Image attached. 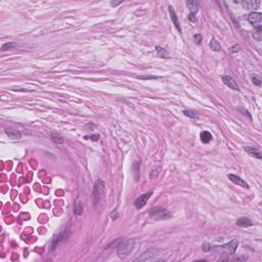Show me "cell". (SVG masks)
<instances>
[{
    "label": "cell",
    "mask_w": 262,
    "mask_h": 262,
    "mask_svg": "<svg viewBox=\"0 0 262 262\" xmlns=\"http://www.w3.org/2000/svg\"><path fill=\"white\" fill-rule=\"evenodd\" d=\"M135 241L133 239H127L122 241L121 243L118 244L117 247V253L120 257H125V256L129 255L132 252L133 248H134Z\"/></svg>",
    "instance_id": "1"
},
{
    "label": "cell",
    "mask_w": 262,
    "mask_h": 262,
    "mask_svg": "<svg viewBox=\"0 0 262 262\" xmlns=\"http://www.w3.org/2000/svg\"><path fill=\"white\" fill-rule=\"evenodd\" d=\"M105 182H103L102 179H98L95 184L93 187V191H92V201L94 205H97L100 200H102V197L105 194Z\"/></svg>",
    "instance_id": "2"
},
{
    "label": "cell",
    "mask_w": 262,
    "mask_h": 262,
    "mask_svg": "<svg viewBox=\"0 0 262 262\" xmlns=\"http://www.w3.org/2000/svg\"><path fill=\"white\" fill-rule=\"evenodd\" d=\"M148 214L152 218L156 219V220H165V219H169L172 217V214L168 210L161 208V207H156V208H152L148 211Z\"/></svg>",
    "instance_id": "3"
},
{
    "label": "cell",
    "mask_w": 262,
    "mask_h": 262,
    "mask_svg": "<svg viewBox=\"0 0 262 262\" xmlns=\"http://www.w3.org/2000/svg\"><path fill=\"white\" fill-rule=\"evenodd\" d=\"M69 234H70L69 229H65V230H63L62 233H60L57 236L54 237L52 239V241H51L50 245H49V251H53V250L56 249L60 243H63L64 241H66L67 237H69Z\"/></svg>",
    "instance_id": "4"
},
{
    "label": "cell",
    "mask_w": 262,
    "mask_h": 262,
    "mask_svg": "<svg viewBox=\"0 0 262 262\" xmlns=\"http://www.w3.org/2000/svg\"><path fill=\"white\" fill-rule=\"evenodd\" d=\"M248 21L256 30L261 29L262 14L260 13H256V11H252V13H250V14L248 16Z\"/></svg>",
    "instance_id": "5"
},
{
    "label": "cell",
    "mask_w": 262,
    "mask_h": 262,
    "mask_svg": "<svg viewBox=\"0 0 262 262\" xmlns=\"http://www.w3.org/2000/svg\"><path fill=\"white\" fill-rule=\"evenodd\" d=\"M152 251H153V249H150L148 250L147 252H144V254H142L141 257H137L135 259V261H160V260H163L162 258H159L157 257V250H155L154 254H152Z\"/></svg>",
    "instance_id": "6"
},
{
    "label": "cell",
    "mask_w": 262,
    "mask_h": 262,
    "mask_svg": "<svg viewBox=\"0 0 262 262\" xmlns=\"http://www.w3.org/2000/svg\"><path fill=\"white\" fill-rule=\"evenodd\" d=\"M152 195H153V191H148V193L141 195V197L137 198V199L135 200V202H134L135 208H136V209H141V208H144Z\"/></svg>",
    "instance_id": "7"
},
{
    "label": "cell",
    "mask_w": 262,
    "mask_h": 262,
    "mask_svg": "<svg viewBox=\"0 0 262 262\" xmlns=\"http://www.w3.org/2000/svg\"><path fill=\"white\" fill-rule=\"evenodd\" d=\"M222 81H223V83L226 85L227 87H229L230 89L237 90V91L240 90V87H239V85H237V83L233 78L229 77V76H222Z\"/></svg>",
    "instance_id": "8"
},
{
    "label": "cell",
    "mask_w": 262,
    "mask_h": 262,
    "mask_svg": "<svg viewBox=\"0 0 262 262\" xmlns=\"http://www.w3.org/2000/svg\"><path fill=\"white\" fill-rule=\"evenodd\" d=\"M227 177H228V179H229L230 181H233V183L240 185V187H244V188H250L249 184L247 183L245 180H243V179L241 178V177H239V176H237V175H234V174H228Z\"/></svg>",
    "instance_id": "9"
},
{
    "label": "cell",
    "mask_w": 262,
    "mask_h": 262,
    "mask_svg": "<svg viewBox=\"0 0 262 262\" xmlns=\"http://www.w3.org/2000/svg\"><path fill=\"white\" fill-rule=\"evenodd\" d=\"M168 8H169L170 17H171V21H172L173 25L175 26L176 30H177L179 33H181V27H180V24H179V22H178V17H177V16H176V13H175L174 8H173L171 5H170Z\"/></svg>",
    "instance_id": "10"
},
{
    "label": "cell",
    "mask_w": 262,
    "mask_h": 262,
    "mask_svg": "<svg viewBox=\"0 0 262 262\" xmlns=\"http://www.w3.org/2000/svg\"><path fill=\"white\" fill-rule=\"evenodd\" d=\"M259 4H260V1L258 0H245V1H242V6L246 10H256Z\"/></svg>",
    "instance_id": "11"
},
{
    "label": "cell",
    "mask_w": 262,
    "mask_h": 262,
    "mask_svg": "<svg viewBox=\"0 0 262 262\" xmlns=\"http://www.w3.org/2000/svg\"><path fill=\"white\" fill-rule=\"evenodd\" d=\"M237 245H239V242L237 240H233L231 242H229L228 244H225V245H222L221 248L223 249H226L230 254H233L236 252V250L237 248Z\"/></svg>",
    "instance_id": "12"
},
{
    "label": "cell",
    "mask_w": 262,
    "mask_h": 262,
    "mask_svg": "<svg viewBox=\"0 0 262 262\" xmlns=\"http://www.w3.org/2000/svg\"><path fill=\"white\" fill-rule=\"evenodd\" d=\"M187 5L188 10H190V11H191V13L196 14L198 11H199L200 4H199V2L196 1V0H191V1H187Z\"/></svg>",
    "instance_id": "13"
},
{
    "label": "cell",
    "mask_w": 262,
    "mask_h": 262,
    "mask_svg": "<svg viewBox=\"0 0 262 262\" xmlns=\"http://www.w3.org/2000/svg\"><path fill=\"white\" fill-rule=\"evenodd\" d=\"M244 148H245V151L250 155V156L255 157V158H257V159H261L262 158V155L260 152H259L258 148H252V147H245Z\"/></svg>",
    "instance_id": "14"
},
{
    "label": "cell",
    "mask_w": 262,
    "mask_h": 262,
    "mask_svg": "<svg viewBox=\"0 0 262 262\" xmlns=\"http://www.w3.org/2000/svg\"><path fill=\"white\" fill-rule=\"evenodd\" d=\"M237 225L242 226V227H248V226H251V225H253V221L250 218L241 217V218H239L237 220Z\"/></svg>",
    "instance_id": "15"
},
{
    "label": "cell",
    "mask_w": 262,
    "mask_h": 262,
    "mask_svg": "<svg viewBox=\"0 0 262 262\" xmlns=\"http://www.w3.org/2000/svg\"><path fill=\"white\" fill-rule=\"evenodd\" d=\"M6 134L11 139H21L22 138V134H21L20 131L17 130H13V129H7Z\"/></svg>",
    "instance_id": "16"
},
{
    "label": "cell",
    "mask_w": 262,
    "mask_h": 262,
    "mask_svg": "<svg viewBox=\"0 0 262 262\" xmlns=\"http://www.w3.org/2000/svg\"><path fill=\"white\" fill-rule=\"evenodd\" d=\"M200 138L201 141H202V142H204V144H208V142L211 141L212 139V135L211 133L209 132V131H202L200 134Z\"/></svg>",
    "instance_id": "17"
},
{
    "label": "cell",
    "mask_w": 262,
    "mask_h": 262,
    "mask_svg": "<svg viewBox=\"0 0 262 262\" xmlns=\"http://www.w3.org/2000/svg\"><path fill=\"white\" fill-rule=\"evenodd\" d=\"M155 49H156V52L158 54V56L165 57V59H168L169 57V54H168V52H167V50L165 49V48H163L161 46H156L155 47Z\"/></svg>",
    "instance_id": "18"
},
{
    "label": "cell",
    "mask_w": 262,
    "mask_h": 262,
    "mask_svg": "<svg viewBox=\"0 0 262 262\" xmlns=\"http://www.w3.org/2000/svg\"><path fill=\"white\" fill-rule=\"evenodd\" d=\"M209 45H210V48H211L212 50H214V51H219L221 49L220 44H219L218 41H216V39H214V38L211 39V41H210Z\"/></svg>",
    "instance_id": "19"
},
{
    "label": "cell",
    "mask_w": 262,
    "mask_h": 262,
    "mask_svg": "<svg viewBox=\"0 0 262 262\" xmlns=\"http://www.w3.org/2000/svg\"><path fill=\"white\" fill-rule=\"evenodd\" d=\"M17 44L16 42H6V43L2 44L1 46V50L2 51H5V50H8V49H13L14 47H17Z\"/></svg>",
    "instance_id": "20"
},
{
    "label": "cell",
    "mask_w": 262,
    "mask_h": 262,
    "mask_svg": "<svg viewBox=\"0 0 262 262\" xmlns=\"http://www.w3.org/2000/svg\"><path fill=\"white\" fill-rule=\"evenodd\" d=\"M74 211H75L76 214H78V215L82 214V211H83V208H82V205H81V203H80V201H79V199H77V201H76Z\"/></svg>",
    "instance_id": "21"
},
{
    "label": "cell",
    "mask_w": 262,
    "mask_h": 262,
    "mask_svg": "<svg viewBox=\"0 0 262 262\" xmlns=\"http://www.w3.org/2000/svg\"><path fill=\"white\" fill-rule=\"evenodd\" d=\"M253 38H254L256 41L260 42L261 39H262V30L261 29L256 30V31L253 33Z\"/></svg>",
    "instance_id": "22"
},
{
    "label": "cell",
    "mask_w": 262,
    "mask_h": 262,
    "mask_svg": "<svg viewBox=\"0 0 262 262\" xmlns=\"http://www.w3.org/2000/svg\"><path fill=\"white\" fill-rule=\"evenodd\" d=\"M51 141H52L54 144H63L64 138L60 135H56V134H51Z\"/></svg>",
    "instance_id": "23"
},
{
    "label": "cell",
    "mask_w": 262,
    "mask_h": 262,
    "mask_svg": "<svg viewBox=\"0 0 262 262\" xmlns=\"http://www.w3.org/2000/svg\"><path fill=\"white\" fill-rule=\"evenodd\" d=\"M183 114L185 116H187V117L190 118H197L198 117V114L195 111H193V110H184L183 111Z\"/></svg>",
    "instance_id": "24"
},
{
    "label": "cell",
    "mask_w": 262,
    "mask_h": 262,
    "mask_svg": "<svg viewBox=\"0 0 262 262\" xmlns=\"http://www.w3.org/2000/svg\"><path fill=\"white\" fill-rule=\"evenodd\" d=\"M132 170L134 171V174H135V179L137 180L138 177H139V164L137 162H134V164L132 165Z\"/></svg>",
    "instance_id": "25"
},
{
    "label": "cell",
    "mask_w": 262,
    "mask_h": 262,
    "mask_svg": "<svg viewBox=\"0 0 262 262\" xmlns=\"http://www.w3.org/2000/svg\"><path fill=\"white\" fill-rule=\"evenodd\" d=\"M252 81H253V83L256 84V85H258V86H260V85H261V79L259 78L257 75H253L252 76Z\"/></svg>",
    "instance_id": "26"
},
{
    "label": "cell",
    "mask_w": 262,
    "mask_h": 262,
    "mask_svg": "<svg viewBox=\"0 0 262 262\" xmlns=\"http://www.w3.org/2000/svg\"><path fill=\"white\" fill-rule=\"evenodd\" d=\"M194 39H195V42H196L197 44H201V42H202V36H201L200 34H196L194 35Z\"/></svg>",
    "instance_id": "27"
},
{
    "label": "cell",
    "mask_w": 262,
    "mask_h": 262,
    "mask_svg": "<svg viewBox=\"0 0 262 262\" xmlns=\"http://www.w3.org/2000/svg\"><path fill=\"white\" fill-rule=\"evenodd\" d=\"M85 139H87V138H90L91 141H98V138H99V135H90V136H88V135H86L84 137Z\"/></svg>",
    "instance_id": "28"
},
{
    "label": "cell",
    "mask_w": 262,
    "mask_h": 262,
    "mask_svg": "<svg viewBox=\"0 0 262 262\" xmlns=\"http://www.w3.org/2000/svg\"><path fill=\"white\" fill-rule=\"evenodd\" d=\"M241 50V47H240V45H237V44H236V45H233V47H230V51L231 52H237V51H240Z\"/></svg>",
    "instance_id": "29"
},
{
    "label": "cell",
    "mask_w": 262,
    "mask_h": 262,
    "mask_svg": "<svg viewBox=\"0 0 262 262\" xmlns=\"http://www.w3.org/2000/svg\"><path fill=\"white\" fill-rule=\"evenodd\" d=\"M211 249H212V247L210 246L208 243H205V244H204V245H203V251L208 252L209 250H211Z\"/></svg>",
    "instance_id": "30"
},
{
    "label": "cell",
    "mask_w": 262,
    "mask_h": 262,
    "mask_svg": "<svg viewBox=\"0 0 262 262\" xmlns=\"http://www.w3.org/2000/svg\"><path fill=\"white\" fill-rule=\"evenodd\" d=\"M188 20H190L191 22H193V23H196V22H197V17H195V14H193V13H190V14H188Z\"/></svg>",
    "instance_id": "31"
},
{
    "label": "cell",
    "mask_w": 262,
    "mask_h": 262,
    "mask_svg": "<svg viewBox=\"0 0 262 262\" xmlns=\"http://www.w3.org/2000/svg\"><path fill=\"white\" fill-rule=\"evenodd\" d=\"M139 79H156L157 77H154V76H147V77H144V76H141L138 77Z\"/></svg>",
    "instance_id": "32"
},
{
    "label": "cell",
    "mask_w": 262,
    "mask_h": 262,
    "mask_svg": "<svg viewBox=\"0 0 262 262\" xmlns=\"http://www.w3.org/2000/svg\"><path fill=\"white\" fill-rule=\"evenodd\" d=\"M247 258L246 257H237L234 259V261H246Z\"/></svg>",
    "instance_id": "33"
},
{
    "label": "cell",
    "mask_w": 262,
    "mask_h": 262,
    "mask_svg": "<svg viewBox=\"0 0 262 262\" xmlns=\"http://www.w3.org/2000/svg\"><path fill=\"white\" fill-rule=\"evenodd\" d=\"M121 3H122V1H119V2H115V1H112V2H111L112 6H117V5L121 4Z\"/></svg>",
    "instance_id": "34"
}]
</instances>
